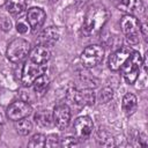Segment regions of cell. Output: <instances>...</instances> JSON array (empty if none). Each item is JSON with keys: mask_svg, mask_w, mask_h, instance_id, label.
Instances as JSON below:
<instances>
[{"mask_svg": "<svg viewBox=\"0 0 148 148\" xmlns=\"http://www.w3.org/2000/svg\"><path fill=\"white\" fill-rule=\"evenodd\" d=\"M121 108L123 111L126 116H132L138 108V98L132 92H127L124 95L123 97V102H121Z\"/></svg>", "mask_w": 148, "mask_h": 148, "instance_id": "2e32d148", "label": "cell"}, {"mask_svg": "<svg viewBox=\"0 0 148 148\" xmlns=\"http://www.w3.org/2000/svg\"><path fill=\"white\" fill-rule=\"evenodd\" d=\"M71 109L67 104H58L52 112L53 125L60 131L66 130L71 123Z\"/></svg>", "mask_w": 148, "mask_h": 148, "instance_id": "9c48e42d", "label": "cell"}, {"mask_svg": "<svg viewBox=\"0 0 148 148\" xmlns=\"http://www.w3.org/2000/svg\"><path fill=\"white\" fill-rule=\"evenodd\" d=\"M29 52H30L29 42L23 38H15L8 44L6 56L8 60L12 62H20L29 54Z\"/></svg>", "mask_w": 148, "mask_h": 148, "instance_id": "277c9868", "label": "cell"}, {"mask_svg": "<svg viewBox=\"0 0 148 148\" xmlns=\"http://www.w3.org/2000/svg\"><path fill=\"white\" fill-rule=\"evenodd\" d=\"M77 145H79L77 136H67L60 141V146H62V147H74Z\"/></svg>", "mask_w": 148, "mask_h": 148, "instance_id": "d4e9b609", "label": "cell"}, {"mask_svg": "<svg viewBox=\"0 0 148 148\" xmlns=\"http://www.w3.org/2000/svg\"><path fill=\"white\" fill-rule=\"evenodd\" d=\"M51 1H52V2H56V1H58V0H51Z\"/></svg>", "mask_w": 148, "mask_h": 148, "instance_id": "f546056e", "label": "cell"}, {"mask_svg": "<svg viewBox=\"0 0 148 148\" xmlns=\"http://www.w3.org/2000/svg\"><path fill=\"white\" fill-rule=\"evenodd\" d=\"M67 99L77 106H87V105H94L96 101V96L92 89L90 88H83L81 90L72 88L67 92Z\"/></svg>", "mask_w": 148, "mask_h": 148, "instance_id": "52a82bcc", "label": "cell"}, {"mask_svg": "<svg viewBox=\"0 0 148 148\" xmlns=\"http://www.w3.org/2000/svg\"><path fill=\"white\" fill-rule=\"evenodd\" d=\"M131 53H132V50L127 46H123V47L117 49L109 57V68L113 72L119 71L121 68V66L125 64V61L128 59Z\"/></svg>", "mask_w": 148, "mask_h": 148, "instance_id": "8fae6325", "label": "cell"}, {"mask_svg": "<svg viewBox=\"0 0 148 148\" xmlns=\"http://www.w3.org/2000/svg\"><path fill=\"white\" fill-rule=\"evenodd\" d=\"M97 141L101 146H105V147H110V146H114V141L112 139V136L106 132V131H98L97 134Z\"/></svg>", "mask_w": 148, "mask_h": 148, "instance_id": "44dd1931", "label": "cell"}, {"mask_svg": "<svg viewBox=\"0 0 148 148\" xmlns=\"http://www.w3.org/2000/svg\"><path fill=\"white\" fill-rule=\"evenodd\" d=\"M60 37V32L57 27H47L43 29L38 36L37 44L44 45V46H52Z\"/></svg>", "mask_w": 148, "mask_h": 148, "instance_id": "4fadbf2b", "label": "cell"}, {"mask_svg": "<svg viewBox=\"0 0 148 148\" xmlns=\"http://www.w3.org/2000/svg\"><path fill=\"white\" fill-rule=\"evenodd\" d=\"M49 86H50V79L47 77L46 74L39 75V76L32 82V84H31L32 91H34V94L37 96V98H38V97H42V96L46 92V90L49 89Z\"/></svg>", "mask_w": 148, "mask_h": 148, "instance_id": "9a60e30c", "label": "cell"}, {"mask_svg": "<svg viewBox=\"0 0 148 148\" xmlns=\"http://www.w3.org/2000/svg\"><path fill=\"white\" fill-rule=\"evenodd\" d=\"M45 135L44 134H40V133H37V134H34L30 139V141L28 142V146L29 147H32V148H40V147H45Z\"/></svg>", "mask_w": 148, "mask_h": 148, "instance_id": "7402d4cb", "label": "cell"}, {"mask_svg": "<svg viewBox=\"0 0 148 148\" xmlns=\"http://www.w3.org/2000/svg\"><path fill=\"white\" fill-rule=\"evenodd\" d=\"M6 118H7V114H6V110L2 105H0V125L5 124L6 121Z\"/></svg>", "mask_w": 148, "mask_h": 148, "instance_id": "83f0119b", "label": "cell"}, {"mask_svg": "<svg viewBox=\"0 0 148 148\" xmlns=\"http://www.w3.org/2000/svg\"><path fill=\"white\" fill-rule=\"evenodd\" d=\"M29 24L28 22H24V21H18L16 23V30L18 34H27L28 30H29Z\"/></svg>", "mask_w": 148, "mask_h": 148, "instance_id": "484cf974", "label": "cell"}, {"mask_svg": "<svg viewBox=\"0 0 148 148\" xmlns=\"http://www.w3.org/2000/svg\"><path fill=\"white\" fill-rule=\"evenodd\" d=\"M74 132L79 139H87L94 130V123L92 119L89 116H81L77 117L73 125Z\"/></svg>", "mask_w": 148, "mask_h": 148, "instance_id": "30bf717a", "label": "cell"}, {"mask_svg": "<svg viewBox=\"0 0 148 148\" xmlns=\"http://www.w3.org/2000/svg\"><path fill=\"white\" fill-rule=\"evenodd\" d=\"M6 8L12 15H21L27 9L25 0H6Z\"/></svg>", "mask_w": 148, "mask_h": 148, "instance_id": "ac0fdd59", "label": "cell"}, {"mask_svg": "<svg viewBox=\"0 0 148 148\" xmlns=\"http://www.w3.org/2000/svg\"><path fill=\"white\" fill-rule=\"evenodd\" d=\"M3 5H6V0H0V7Z\"/></svg>", "mask_w": 148, "mask_h": 148, "instance_id": "f1b7e54d", "label": "cell"}, {"mask_svg": "<svg viewBox=\"0 0 148 148\" xmlns=\"http://www.w3.org/2000/svg\"><path fill=\"white\" fill-rule=\"evenodd\" d=\"M112 97H113V90H112L111 88L105 87V88L102 89V91H101V94H99V99H101L102 103H108V102H110V101L112 99Z\"/></svg>", "mask_w": 148, "mask_h": 148, "instance_id": "603a6c76", "label": "cell"}, {"mask_svg": "<svg viewBox=\"0 0 148 148\" xmlns=\"http://www.w3.org/2000/svg\"><path fill=\"white\" fill-rule=\"evenodd\" d=\"M110 16L109 10L105 6L96 3L89 7L86 13L83 24H82V32L86 36H95L101 32L102 28L105 25Z\"/></svg>", "mask_w": 148, "mask_h": 148, "instance_id": "6da1fadb", "label": "cell"}, {"mask_svg": "<svg viewBox=\"0 0 148 148\" xmlns=\"http://www.w3.org/2000/svg\"><path fill=\"white\" fill-rule=\"evenodd\" d=\"M51 57V52L47 46L44 45H37L29 52V59L36 64H46Z\"/></svg>", "mask_w": 148, "mask_h": 148, "instance_id": "5bb4252c", "label": "cell"}, {"mask_svg": "<svg viewBox=\"0 0 148 148\" xmlns=\"http://www.w3.org/2000/svg\"><path fill=\"white\" fill-rule=\"evenodd\" d=\"M34 119L36 121V124L39 127H50L53 125V117H52V112L49 110H39L35 113Z\"/></svg>", "mask_w": 148, "mask_h": 148, "instance_id": "e0dca14e", "label": "cell"}, {"mask_svg": "<svg viewBox=\"0 0 148 148\" xmlns=\"http://www.w3.org/2000/svg\"><path fill=\"white\" fill-rule=\"evenodd\" d=\"M46 65L36 64L31 61L30 59L27 60L22 67V74H21V82L24 87H29L32 84V82L42 74H45Z\"/></svg>", "mask_w": 148, "mask_h": 148, "instance_id": "8992f818", "label": "cell"}, {"mask_svg": "<svg viewBox=\"0 0 148 148\" xmlns=\"http://www.w3.org/2000/svg\"><path fill=\"white\" fill-rule=\"evenodd\" d=\"M15 130L20 135H28L32 131V123L27 118L15 121Z\"/></svg>", "mask_w": 148, "mask_h": 148, "instance_id": "ffe728a7", "label": "cell"}, {"mask_svg": "<svg viewBox=\"0 0 148 148\" xmlns=\"http://www.w3.org/2000/svg\"><path fill=\"white\" fill-rule=\"evenodd\" d=\"M46 18V13L40 7H31L27 13V22L32 31H38Z\"/></svg>", "mask_w": 148, "mask_h": 148, "instance_id": "7c38bea8", "label": "cell"}, {"mask_svg": "<svg viewBox=\"0 0 148 148\" xmlns=\"http://www.w3.org/2000/svg\"><path fill=\"white\" fill-rule=\"evenodd\" d=\"M142 66V56L138 51H132L128 59L121 66V74L127 84H133L140 74V69Z\"/></svg>", "mask_w": 148, "mask_h": 148, "instance_id": "7a4b0ae2", "label": "cell"}, {"mask_svg": "<svg viewBox=\"0 0 148 148\" xmlns=\"http://www.w3.org/2000/svg\"><path fill=\"white\" fill-rule=\"evenodd\" d=\"M120 28L131 45L139 43L140 38V22L132 14H125L120 20Z\"/></svg>", "mask_w": 148, "mask_h": 148, "instance_id": "3957f363", "label": "cell"}, {"mask_svg": "<svg viewBox=\"0 0 148 148\" xmlns=\"http://www.w3.org/2000/svg\"><path fill=\"white\" fill-rule=\"evenodd\" d=\"M45 146L46 147H58V146H60V139L56 134H50L45 138Z\"/></svg>", "mask_w": 148, "mask_h": 148, "instance_id": "cb8c5ba5", "label": "cell"}, {"mask_svg": "<svg viewBox=\"0 0 148 148\" xmlns=\"http://www.w3.org/2000/svg\"><path fill=\"white\" fill-rule=\"evenodd\" d=\"M32 112V108L30 105V103L21 99V101H15L12 104H9V106L6 110V114L7 118H9L13 121L23 119V118H28Z\"/></svg>", "mask_w": 148, "mask_h": 148, "instance_id": "ba28073f", "label": "cell"}, {"mask_svg": "<svg viewBox=\"0 0 148 148\" xmlns=\"http://www.w3.org/2000/svg\"><path fill=\"white\" fill-rule=\"evenodd\" d=\"M112 3L120 12L131 14L136 6V0H112Z\"/></svg>", "mask_w": 148, "mask_h": 148, "instance_id": "d6986e66", "label": "cell"}, {"mask_svg": "<svg viewBox=\"0 0 148 148\" xmlns=\"http://www.w3.org/2000/svg\"><path fill=\"white\" fill-rule=\"evenodd\" d=\"M1 27H2V29H3L5 31H8V30H10V28H12V22H10L7 17H3L2 21H1Z\"/></svg>", "mask_w": 148, "mask_h": 148, "instance_id": "4316f807", "label": "cell"}, {"mask_svg": "<svg viewBox=\"0 0 148 148\" xmlns=\"http://www.w3.org/2000/svg\"><path fill=\"white\" fill-rule=\"evenodd\" d=\"M104 57V49L102 45L98 44H91L88 45L80 56V61L83 67L86 68H92L97 66Z\"/></svg>", "mask_w": 148, "mask_h": 148, "instance_id": "5b68a950", "label": "cell"}]
</instances>
